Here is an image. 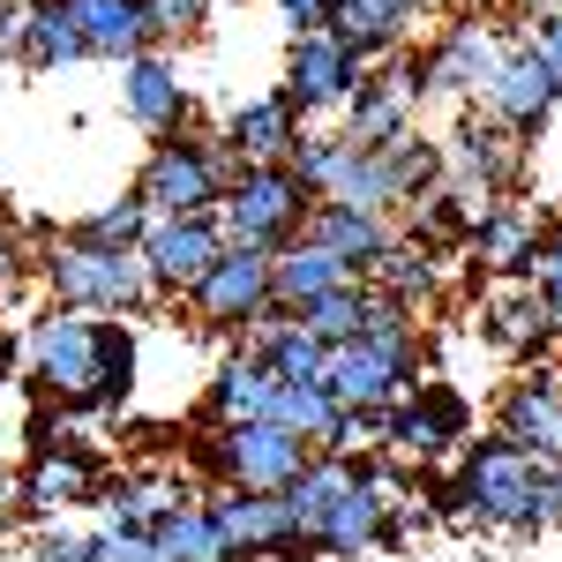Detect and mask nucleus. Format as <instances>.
Wrapping results in <instances>:
<instances>
[{"mask_svg":"<svg viewBox=\"0 0 562 562\" xmlns=\"http://www.w3.org/2000/svg\"><path fill=\"white\" fill-rule=\"evenodd\" d=\"M38 270H45L53 307H76V315L128 323V315H150V307H158L150 270H143V256H135V248H83V240H60Z\"/></svg>","mask_w":562,"mask_h":562,"instance_id":"nucleus-1","label":"nucleus"},{"mask_svg":"<svg viewBox=\"0 0 562 562\" xmlns=\"http://www.w3.org/2000/svg\"><path fill=\"white\" fill-rule=\"evenodd\" d=\"M315 450L278 420H225V428H195V442H188V465L211 487H248V495H285V480Z\"/></svg>","mask_w":562,"mask_h":562,"instance_id":"nucleus-2","label":"nucleus"},{"mask_svg":"<svg viewBox=\"0 0 562 562\" xmlns=\"http://www.w3.org/2000/svg\"><path fill=\"white\" fill-rule=\"evenodd\" d=\"M240 173L233 166V150L217 143V135H158L150 143V158H143V173H135V195L150 203V217H217L225 203V180Z\"/></svg>","mask_w":562,"mask_h":562,"instance_id":"nucleus-3","label":"nucleus"},{"mask_svg":"<svg viewBox=\"0 0 562 562\" xmlns=\"http://www.w3.org/2000/svg\"><path fill=\"white\" fill-rule=\"evenodd\" d=\"M98 352H105V315L45 307L23 330V368H31L38 397L60 405V413H90L98 405Z\"/></svg>","mask_w":562,"mask_h":562,"instance_id":"nucleus-4","label":"nucleus"},{"mask_svg":"<svg viewBox=\"0 0 562 562\" xmlns=\"http://www.w3.org/2000/svg\"><path fill=\"white\" fill-rule=\"evenodd\" d=\"M98 480H105V450L83 428H68L60 405L31 413V465L15 473V503L31 518H60L68 503H90L98 495Z\"/></svg>","mask_w":562,"mask_h":562,"instance_id":"nucleus-5","label":"nucleus"},{"mask_svg":"<svg viewBox=\"0 0 562 562\" xmlns=\"http://www.w3.org/2000/svg\"><path fill=\"white\" fill-rule=\"evenodd\" d=\"M510 38H525V23H510V15H450V23L435 31V45H420V53H428V68H420V105H428V98L480 105L487 83H495V68H503V53H510Z\"/></svg>","mask_w":562,"mask_h":562,"instance_id":"nucleus-6","label":"nucleus"},{"mask_svg":"<svg viewBox=\"0 0 562 562\" xmlns=\"http://www.w3.org/2000/svg\"><path fill=\"white\" fill-rule=\"evenodd\" d=\"M450 487H458V503H465V525L532 540V525H525V503H532V458L510 450L503 435L465 442V450L450 458Z\"/></svg>","mask_w":562,"mask_h":562,"instance_id":"nucleus-7","label":"nucleus"},{"mask_svg":"<svg viewBox=\"0 0 562 562\" xmlns=\"http://www.w3.org/2000/svg\"><path fill=\"white\" fill-rule=\"evenodd\" d=\"M307 211H315V195H307L285 166H240V173L225 180L217 233H225L233 248H262V256H278L285 240H301V233H307Z\"/></svg>","mask_w":562,"mask_h":562,"instance_id":"nucleus-8","label":"nucleus"},{"mask_svg":"<svg viewBox=\"0 0 562 562\" xmlns=\"http://www.w3.org/2000/svg\"><path fill=\"white\" fill-rule=\"evenodd\" d=\"M203 518H211L225 562H315V540L293 532L278 495H248V487H211L203 495Z\"/></svg>","mask_w":562,"mask_h":562,"instance_id":"nucleus-9","label":"nucleus"},{"mask_svg":"<svg viewBox=\"0 0 562 562\" xmlns=\"http://www.w3.org/2000/svg\"><path fill=\"white\" fill-rule=\"evenodd\" d=\"M442 180L465 188V195H510L525 180V143L495 113L480 105H458V121L442 135Z\"/></svg>","mask_w":562,"mask_h":562,"instance_id":"nucleus-10","label":"nucleus"},{"mask_svg":"<svg viewBox=\"0 0 562 562\" xmlns=\"http://www.w3.org/2000/svg\"><path fill=\"white\" fill-rule=\"evenodd\" d=\"M188 307H195V323H203L211 338H240L262 307H270V256H262V248H233V240H225V256L195 278Z\"/></svg>","mask_w":562,"mask_h":562,"instance_id":"nucleus-11","label":"nucleus"},{"mask_svg":"<svg viewBox=\"0 0 562 562\" xmlns=\"http://www.w3.org/2000/svg\"><path fill=\"white\" fill-rule=\"evenodd\" d=\"M360 60H352L346 45L330 38V31H301V38L285 45V105L301 113V121H323V113H346L352 90H360Z\"/></svg>","mask_w":562,"mask_h":562,"instance_id":"nucleus-12","label":"nucleus"},{"mask_svg":"<svg viewBox=\"0 0 562 562\" xmlns=\"http://www.w3.org/2000/svg\"><path fill=\"white\" fill-rule=\"evenodd\" d=\"M135 256L150 270V293L158 301H188L195 278L225 256V233H217V217H150V233H143Z\"/></svg>","mask_w":562,"mask_h":562,"instance_id":"nucleus-13","label":"nucleus"},{"mask_svg":"<svg viewBox=\"0 0 562 562\" xmlns=\"http://www.w3.org/2000/svg\"><path fill=\"white\" fill-rule=\"evenodd\" d=\"M480 105L518 135V143H540L548 121H555V105H562V76L525 38H510V53H503V68H495V83H487Z\"/></svg>","mask_w":562,"mask_h":562,"instance_id":"nucleus-14","label":"nucleus"},{"mask_svg":"<svg viewBox=\"0 0 562 562\" xmlns=\"http://www.w3.org/2000/svg\"><path fill=\"white\" fill-rule=\"evenodd\" d=\"M480 346L495 352V360H510V368H540L548 360L555 323H548V307H540V293L525 278H495L480 293Z\"/></svg>","mask_w":562,"mask_h":562,"instance_id":"nucleus-15","label":"nucleus"},{"mask_svg":"<svg viewBox=\"0 0 562 562\" xmlns=\"http://www.w3.org/2000/svg\"><path fill=\"white\" fill-rule=\"evenodd\" d=\"M495 435L525 450V458H548L562 465V368H518V383L503 390V405H495Z\"/></svg>","mask_w":562,"mask_h":562,"instance_id":"nucleus-16","label":"nucleus"},{"mask_svg":"<svg viewBox=\"0 0 562 562\" xmlns=\"http://www.w3.org/2000/svg\"><path fill=\"white\" fill-rule=\"evenodd\" d=\"M121 113H128L135 128L150 135H180L188 121H195V90L180 83V60L173 53H135V60H121Z\"/></svg>","mask_w":562,"mask_h":562,"instance_id":"nucleus-17","label":"nucleus"},{"mask_svg":"<svg viewBox=\"0 0 562 562\" xmlns=\"http://www.w3.org/2000/svg\"><path fill=\"white\" fill-rule=\"evenodd\" d=\"M301 128L307 121L285 105V90H262V98H240V105L225 113L217 143L233 150V166H285L293 143H301Z\"/></svg>","mask_w":562,"mask_h":562,"instance_id":"nucleus-18","label":"nucleus"},{"mask_svg":"<svg viewBox=\"0 0 562 562\" xmlns=\"http://www.w3.org/2000/svg\"><path fill=\"white\" fill-rule=\"evenodd\" d=\"M532 240H540V217L525 211V203H510V195H487L473 217V240H465L473 278H525Z\"/></svg>","mask_w":562,"mask_h":562,"instance_id":"nucleus-19","label":"nucleus"},{"mask_svg":"<svg viewBox=\"0 0 562 562\" xmlns=\"http://www.w3.org/2000/svg\"><path fill=\"white\" fill-rule=\"evenodd\" d=\"M270 397H278L270 360L248 352V346H233L211 368V383H203V428H225V420H270Z\"/></svg>","mask_w":562,"mask_h":562,"instance_id":"nucleus-20","label":"nucleus"},{"mask_svg":"<svg viewBox=\"0 0 562 562\" xmlns=\"http://www.w3.org/2000/svg\"><path fill=\"white\" fill-rule=\"evenodd\" d=\"M413 23H420L413 0H338L330 8V38L346 45L360 68H375L397 45H413Z\"/></svg>","mask_w":562,"mask_h":562,"instance_id":"nucleus-21","label":"nucleus"},{"mask_svg":"<svg viewBox=\"0 0 562 562\" xmlns=\"http://www.w3.org/2000/svg\"><path fill=\"white\" fill-rule=\"evenodd\" d=\"M68 15H76V38H83V60H135V53H150L158 45V23H150V8L143 0H68Z\"/></svg>","mask_w":562,"mask_h":562,"instance_id":"nucleus-22","label":"nucleus"},{"mask_svg":"<svg viewBox=\"0 0 562 562\" xmlns=\"http://www.w3.org/2000/svg\"><path fill=\"white\" fill-rule=\"evenodd\" d=\"M307 240H315V248H330L352 278H368L397 233H390V217H375V211H352V203H315V211H307Z\"/></svg>","mask_w":562,"mask_h":562,"instance_id":"nucleus-23","label":"nucleus"},{"mask_svg":"<svg viewBox=\"0 0 562 562\" xmlns=\"http://www.w3.org/2000/svg\"><path fill=\"white\" fill-rule=\"evenodd\" d=\"M338 285H352V270L330 256V248H315L307 233H301V240H285V248L270 256V301L293 307V315H301V307H315L323 293H338Z\"/></svg>","mask_w":562,"mask_h":562,"instance_id":"nucleus-24","label":"nucleus"},{"mask_svg":"<svg viewBox=\"0 0 562 562\" xmlns=\"http://www.w3.org/2000/svg\"><path fill=\"white\" fill-rule=\"evenodd\" d=\"M368 285H375L383 301H397L405 315H420V307L442 301V256H428L420 240H390L383 262L368 270Z\"/></svg>","mask_w":562,"mask_h":562,"instance_id":"nucleus-25","label":"nucleus"},{"mask_svg":"<svg viewBox=\"0 0 562 562\" xmlns=\"http://www.w3.org/2000/svg\"><path fill=\"white\" fill-rule=\"evenodd\" d=\"M180 495H188V487H180V480H166V473H105L90 503L105 510V525H135V532H150V525L166 518Z\"/></svg>","mask_w":562,"mask_h":562,"instance_id":"nucleus-26","label":"nucleus"},{"mask_svg":"<svg viewBox=\"0 0 562 562\" xmlns=\"http://www.w3.org/2000/svg\"><path fill=\"white\" fill-rule=\"evenodd\" d=\"M76 60H83V38H76L68 0H23V53H15V68L53 76V68H76Z\"/></svg>","mask_w":562,"mask_h":562,"instance_id":"nucleus-27","label":"nucleus"},{"mask_svg":"<svg viewBox=\"0 0 562 562\" xmlns=\"http://www.w3.org/2000/svg\"><path fill=\"white\" fill-rule=\"evenodd\" d=\"M352 473H360V458H330V450H315L301 473L285 480V495H278L285 518H293V532H315V525L330 518V503L352 487Z\"/></svg>","mask_w":562,"mask_h":562,"instance_id":"nucleus-28","label":"nucleus"},{"mask_svg":"<svg viewBox=\"0 0 562 562\" xmlns=\"http://www.w3.org/2000/svg\"><path fill=\"white\" fill-rule=\"evenodd\" d=\"M480 203H487V195H465V188H450V180H442L435 195L413 203V233H405V240H420L428 256H450V248H465V240H473Z\"/></svg>","mask_w":562,"mask_h":562,"instance_id":"nucleus-29","label":"nucleus"},{"mask_svg":"<svg viewBox=\"0 0 562 562\" xmlns=\"http://www.w3.org/2000/svg\"><path fill=\"white\" fill-rule=\"evenodd\" d=\"M383 173H390V203L397 211H413L420 195H435L442 188V143L435 135H397V143H383Z\"/></svg>","mask_w":562,"mask_h":562,"instance_id":"nucleus-30","label":"nucleus"},{"mask_svg":"<svg viewBox=\"0 0 562 562\" xmlns=\"http://www.w3.org/2000/svg\"><path fill=\"white\" fill-rule=\"evenodd\" d=\"M368 323H375V285L368 278H352L338 293H323L315 307H301V330L315 346H346V338H368Z\"/></svg>","mask_w":562,"mask_h":562,"instance_id":"nucleus-31","label":"nucleus"},{"mask_svg":"<svg viewBox=\"0 0 562 562\" xmlns=\"http://www.w3.org/2000/svg\"><path fill=\"white\" fill-rule=\"evenodd\" d=\"M150 540H158V555H166V562H225L211 518H203V495H180L173 510L150 525Z\"/></svg>","mask_w":562,"mask_h":562,"instance_id":"nucleus-32","label":"nucleus"},{"mask_svg":"<svg viewBox=\"0 0 562 562\" xmlns=\"http://www.w3.org/2000/svg\"><path fill=\"white\" fill-rule=\"evenodd\" d=\"M143 233H150V203L128 188L121 203H98L90 217H76L60 240H83V248H143Z\"/></svg>","mask_w":562,"mask_h":562,"instance_id":"nucleus-33","label":"nucleus"},{"mask_svg":"<svg viewBox=\"0 0 562 562\" xmlns=\"http://www.w3.org/2000/svg\"><path fill=\"white\" fill-rule=\"evenodd\" d=\"M323 203H352V211H375V217L397 211V203H390L383 150H360V143H346V158H338V180H330V195H323Z\"/></svg>","mask_w":562,"mask_h":562,"instance_id":"nucleus-34","label":"nucleus"},{"mask_svg":"<svg viewBox=\"0 0 562 562\" xmlns=\"http://www.w3.org/2000/svg\"><path fill=\"white\" fill-rule=\"evenodd\" d=\"M270 420H278L285 435H301L307 450H323V435H330V420H338V397H330L323 383H278Z\"/></svg>","mask_w":562,"mask_h":562,"instance_id":"nucleus-35","label":"nucleus"},{"mask_svg":"<svg viewBox=\"0 0 562 562\" xmlns=\"http://www.w3.org/2000/svg\"><path fill=\"white\" fill-rule=\"evenodd\" d=\"M338 158H346V135L301 128V143H293V158H285V173H293V180L307 188V195L323 203V195H330V180H338Z\"/></svg>","mask_w":562,"mask_h":562,"instance_id":"nucleus-36","label":"nucleus"},{"mask_svg":"<svg viewBox=\"0 0 562 562\" xmlns=\"http://www.w3.org/2000/svg\"><path fill=\"white\" fill-rule=\"evenodd\" d=\"M525 285L540 293V307H548V323H555V338H562V225H540V240L525 256Z\"/></svg>","mask_w":562,"mask_h":562,"instance_id":"nucleus-37","label":"nucleus"},{"mask_svg":"<svg viewBox=\"0 0 562 562\" xmlns=\"http://www.w3.org/2000/svg\"><path fill=\"white\" fill-rule=\"evenodd\" d=\"M413 397H420V413L442 428V442H450V450H465V442H473V397H465L458 383H428V375H420V390H413Z\"/></svg>","mask_w":562,"mask_h":562,"instance_id":"nucleus-38","label":"nucleus"},{"mask_svg":"<svg viewBox=\"0 0 562 562\" xmlns=\"http://www.w3.org/2000/svg\"><path fill=\"white\" fill-rule=\"evenodd\" d=\"M90 555H98V562H166V555H158V540L135 532V525H98V532H90Z\"/></svg>","mask_w":562,"mask_h":562,"instance_id":"nucleus-39","label":"nucleus"},{"mask_svg":"<svg viewBox=\"0 0 562 562\" xmlns=\"http://www.w3.org/2000/svg\"><path fill=\"white\" fill-rule=\"evenodd\" d=\"M525 525L532 532H555L562 525V465L532 458V503H525Z\"/></svg>","mask_w":562,"mask_h":562,"instance_id":"nucleus-40","label":"nucleus"},{"mask_svg":"<svg viewBox=\"0 0 562 562\" xmlns=\"http://www.w3.org/2000/svg\"><path fill=\"white\" fill-rule=\"evenodd\" d=\"M150 8V23H158V38H195L203 23H211L217 0H143Z\"/></svg>","mask_w":562,"mask_h":562,"instance_id":"nucleus-41","label":"nucleus"},{"mask_svg":"<svg viewBox=\"0 0 562 562\" xmlns=\"http://www.w3.org/2000/svg\"><path fill=\"white\" fill-rule=\"evenodd\" d=\"M31 562H98V555H90V532H76V525H38Z\"/></svg>","mask_w":562,"mask_h":562,"instance_id":"nucleus-42","label":"nucleus"},{"mask_svg":"<svg viewBox=\"0 0 562 562\" xmlns=\"http://www.w3.org/2000/svg\"><path fill=\"white\" fill-rule=\"evenodd\" d=\"M525 45H532V53H540V60L562 76V8H540V15L525 23Z\"/></svg>","mask_w":562,"mask_h":562,"instance_id":"nucleus-43","label":"nucleus"},{"mask_svg":"<svg viewBox=\"0 0 562 562\" xmlns=\"http://www.w3.org/2000/svg\"><path fill=\"white\" fill-rule=\"evenodd\" d=\"M330 8H338V0H278V15L293 23V38H301V31H330Z\"/></svg>","mask_w":562,"mask_h":562,"instance_id":"nucleus-44","label":"nucleus"},{"mask_svg":"<svg viewBox=\"0 0 562 562\" xmlns=\"http://www.w3.org/2000/svg\"><path fill=\"white\" fill-rule=\"evenodd\" d=\"M23 53V0H0V68Z\"/></svg>","mask_w":562,"mask_h":562,"instance_id":"nucleus-45","label":"nucleus"},{"mask_svg":"<svg viewBox=\"0 0 562 562\" xmlns=\"http://www.w3.org/2000/svg\"><path fill=\"white\" fill-rule=\"evenodd\" d=\"M15 278H23V240H15V233L0 225V293H8Z\"/></svg>","mask_w":562,"mask_h":562,"instance_id":"nucleus-46","label":"nucleus"},{"mask_svg":"<svg viewBox=\"0 0 562 562\" xmlns=\"http://www.w3.org/2000/svg\"><path fill=\"white\" fill-rule=\"evenodd\" d=\"M503 0H450V15H495Z\"/></svg>","mask_w":562,"mask_h":562,"instance_id":"nucleus-47","label":"nucleus"},{"mask_svg":"<svg viewBox=\"0 0 562 562\" xmlns=\"http://www.w3.org/2000/svg\"><path fill=\"white\" fill-rule=\"evenodd\" d=\"M15 352H23V346H8V338H0V390H8V375H15Z\"/></svg>","mask_w":562,"mask_h":562,"instance_id":"nucleus-48","label":"nucleus"},{"mask_svg":"<svg viewBox=\"0 0 562 562\" xmlns=\"http://www.w3.org/2000/svg\"><path fill=\"white\" fill-rule=\"evenodd\" d=\"M413 8H420V23H428V15H442V8H450V0H413Z\"/></svg>","mask_w":562,"mask_h":562,"instance_id":"nucleus-49","label":"nucleus"},{"mask_svg":"<svg viewBox=\"0 0 562 562\" xmlns=\"http://www.w3.org/2000/svg\"><path fill=\"white\" fill-rule=\"evenodd\" d=\"M8 495H15V473H8V465H0V510H8Z\"/></svg>","mask_w":562,"mask_h":562,"instance_id":"nucleus-50","label":"nucleus"},{"mask_svg":"<svg viewBox=\"0 0 562 562\" xmlns=\"http://www.w3.org/2000/svg\"><path fill=\"white\" fill-rule=\"evenodd\" d=\"M548 8H562V0H548Z\"/></svg>","mask_w":562,"mask_h":562,"instance_id":"nucleus-51","label":"nucleus"}]
</instances>
